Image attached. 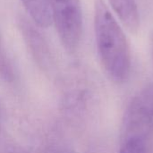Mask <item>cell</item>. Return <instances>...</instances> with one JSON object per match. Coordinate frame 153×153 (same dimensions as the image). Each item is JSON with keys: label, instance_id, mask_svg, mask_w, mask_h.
<instances>
[{"label": "cell", "instance_id": "6da1fadb", "mask_svg": "<svg viewBox=\"0 0 153 153\" xmlns=\"http://www.w3.org/2000/svg\"><path fill=\"white\" fill-rule=\"evenodd\" d=\"M94 32L98 56L106 74L116 83H125L131 74L130 46L105 0L94 1Z\"/></svg>", "mask_w": 153, "mask_h": 153}, {"label": "cell", "instance_id": "7a4b0ae2", "mask_svg": "<svg viewBox=\"0 0 153 153\" xmlns=\"http://www.w3.org/2000/svg\"><path fill=\"white\" fill-rule=\"evenodd\" d=\"M52 22L63 47L70 53L80 45L82 29V11L80 0H48Z\"/></svg>", "mask_w": 153, "mask_h": 153}, {"label": "cell", "instance_id": "3957f363", "mask_svg": "<svg viewBox=\"0 0 153 153\" xmlns=\"http://www.w3.org/2000/svg\"><path fill=\"white\" fill-rule=\"evenodd\" d=\"M130 139L141 140L145 144L153 140V85L138 94L126 112L122 143Z\"/></svg>", "mask_w": 153, "mask_h": 153}, {"label": "cell", "instance_id": "277c9868", "mask_svg": "<svg viewBox=\"0 0 153 153\" xmlns=\"http://www.w3.org/2000/svg\"><path fill=\"white\" fill-rule=\"evenodd\" d=\"M18 23L22 36L38 65L45 69L49 68L52 61L50 49L47 41L36 29L34 22L25 17H21Z\"/></svg>", "mask_w": 153, "mask_h": 153}, {"label": "cell", "instance_id": "5b68a950", "mask_svg": "<svg viewBox=\"0 0 153 153\" xmlns=\"http://www.w3.org/2000/svg\"><path fill=\"white\" fill-rule=\"evenodd\" d=\"M108 1L127 30L133 34H136L140 28V14L136 0Z\"/></svg>", "mask_w": 153, "mask_h": 153}, {"label": "cell", "instance_id": "8992f818", "mask_svg": "<svg viewBox=\"0 0 153 153\" xmlns=\"http://www.w3.org/2000/svg\"><path fill=\"white\" fill-rule=\"evenodd\" d=\"M0 77L6 82H11L13 79V67L8 58V56L6 54L1 37H0Z\"/></svg>", "mask_w": 153, "mask_h": 153}, {"label": "cell", "instance_id": "52a82bcc", "mask_svg": "<svg viewBox=\"0 0 153 153\" xmlns=\"http://www.w3.org/2000/svg\"><path fill=\"white\" fill-rule=\"evenodd\" d=\"M119 153H146V144L138 139H130L122 143Z\"/></svg>", "mask_w": 153, "mask_h": 153}, {"label": "cell", "instance_id": "ba28073f", "mask_svg": "<svg viewBox=\"0 0 153 153\" xmlns=\"http://www.w3.org/2000/svg\"><path fill=\"white\" fill-rule=\"evenodd\" d=\"M1 125H2V108L0 105V128H1Z\"/></svg>", "mask_w": 153, "mask_h": 153}]
</instances>
